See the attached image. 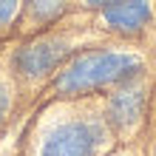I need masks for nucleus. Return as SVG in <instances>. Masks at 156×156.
<instances>
[{
  "label": "nucleus",
  "mask_w": 156,
  "mask_h": 156,
  "mask_svg": "<svg viewBox=\"0 0 156 156\" xmlns=\"http://www.w3.org/2000/svg\"><path fill=\"white\" fill-rule=\"evenodd\" d=\"M142 62L133 54H122V51H91L77 57L71 66L62 71L54 82L57 94H85V91L102 88V85H114V82H125L139 74Z\"/></svg>",
  "instance_id": "nucleus-1"
},
{
  "label": "nucleus",
  "mask_w": 156,
  "mask_h": 156,
  "mask_svg": "<svg viewBox=\"0 0 156 156\" xmlns=\"http://www.w3.org/2000/svg\"><path fill=\"white\" fill-rule=\"evenodd\" d=\"M99 142H102L99 125L85 119H71L57 125L45 136L40 156H94Z\"/></svg>",
  "instance_id": "nucleus-2"
},
{
  "label": "nucleus",
  "mask_w": 156,
  "mask_h": 156,
  "mask_svg": "<svg viewBox=\"0 0 156 156\" xmlns=\"http://www.w3.org/2000/svg\"><path fill=\"white\" fill-rule=\"evenodd\" d=\"M68 54V43L60 40V37H45V40H37L31 45L17 54V71L26 77H43L48 74L51 68H57L62 57Z\"/></svg>",
  "instance_id": "nucleus-3"
},
{
  "label": "nucleus",
  "mask_w": 156,
  "mask_h": 156,
  "mask_svg": "<svg viewBox=\"0 0 156 156\" xmlns=\"http://www.w3.org/2000/svg\"><path fill=\"white\" fill-rule=\"evenodd\" d=\"M105 23L116 31H139L151 20V3L148 0H116L105 6Z\"/></svg>",
  "instance_id": "nucleus-4"
},
{
  "label": "nucleus",
  "mask_w": 156,
  "mask_h": 156,
  "mask_svg": "<svg viewBox=\"0 0 156 156\" xmlns=\"http://www.w3.org/2000/svg\"><path fill=\"white\" fill-rule=\"evenodd\" d=\"M142 114V88H125L111 99L108 116L116 128H131Z\"/></svg>",
  "instance_id": "nucleus-5"
},
{
  "label": "nucleus",
  "mask_w": 156,
  "mask_h": 156,
  "mask_svg": "<svg viewBox=\"0 0 156 156\" xmlns=\"http://www.w3.org/2000/svg\"><path fill=\"white\" fill-rule=\"evenodd\" d=\"M26 6H29V14L37 23H48L62 12V0H29Z\"/></svg>",
  "instance_id": "nucleus-6"
},
{
  "label": "nucleus",
  "mask_w": 156,
  "mask_h": 156,
  "mask_svg": "<svg viewBox=\"0 0 156 156\" xmlns=\"http://www.w3.org/2000/svg\"><path fill=\"white\" fill-rule=\"evenodd\" d=\"M17 14V0H0V29L9 26Z\"/></svg>",
  "instance_id": "nucleus-7"
},
{
  "label": "nucleus",
  "mask_w": 156,
  "mask_h": 156,
  "mask_svg": "<svg viewBox=\"0 0 156 156\" xmlns=\"http://www.w3.org/2000/svg\"><path fill=\"white\" fill-rule=\"evenodd\" d=\"M6 108H9V94H6V88L0 85V119H3V114H6Z\"/></svg>",
  "instance_id": "nucleus-8"
},
{
  "label": "nucleus",
  "mask_w": 156,
  "mask_h": 156,
  "mask_svg": "<svg viewBox=\"0 0 156 156\" xmlns=\"http://www.w3.org/2000/svg\"><path fill=\"white\" fill-rule=\"evenodd\" d=\"M88 6H111V3H116V0H85Z\"/></svg>",
  "instance_id": "nucleus-9"
}]
</instances>
